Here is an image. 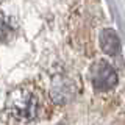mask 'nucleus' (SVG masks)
<instances>
[{"label": "nucleus", "mask_w": 125, "mask_h": 125, "mask_svg": "<svg viewBox=\"0 0 125 125\" xmlns=\"http://www.w3.org/2000/svg\"><path fill=\"white\" fill-rule=\"evenodd\" d=\"M39 102L38 97L25 88L14 89L10 94L6 102V113L13 122L17 124H30L38 116Z\"/></svg>", "instance_id": "obj_1"}, {"label": "nucleus", "mask_w": 125, "mask_h": 125, "mask_svg": "<svg viewBox=\"0 0 125 125\" xmlns=\"http://www.w3.org/2000/svg\"><path fill=\"white\" fill-rule=\"evenodd\" d=\"M89 78L97 91H109L117 84V73L105 60L95 61L89 69Z\"/></svg>", "instance_id": "obj_2"}, {"label": "nucleus", "mask_w": 125, "mask_h": 125, "mask_svg": "<svg viewBox=\"0 0 125 125\" xmlns=\"http://www.w3.org/2000/svg\"><path fill=\"white\" fill-rule=\"evenodd\" d=\"M50 94H52V99L60 105H64L73 97L75 94V83L70 81L69 78L64 77H56L52 83V89H50Z\"/></svg>", "instance_id": "obj_3"}, {"label": "nucleus", "mask_w": 125, "mask_h": 125, "mask_svg": "<svg viewBox=\"0 0 125 125\" xmlns=\"http://www.w3.org/2000/svg\"><path fill=\"white\" fill-rule=\"evenodd\" d=\"M100 47L106 55L114 56L120 52V39L119 34L113 28H103L100 31Z\"/></svg>", "instance_id": "obj_4"}, {"label": "nucleus", "mask_w": 125, "mask_h": 125, "mask_svg": "<svg viewBox=\"0 0 125 125\" xmlns=\"http://www.w3.org/2000/svg\"><path fill=\"white\" fill-rule=\"evenodd\" d=\"M13 33H14V22L8 17L0 16V42L10 39L13 36Z\"/></svg>", "instance_id": "obj_5"}]
</instances>
